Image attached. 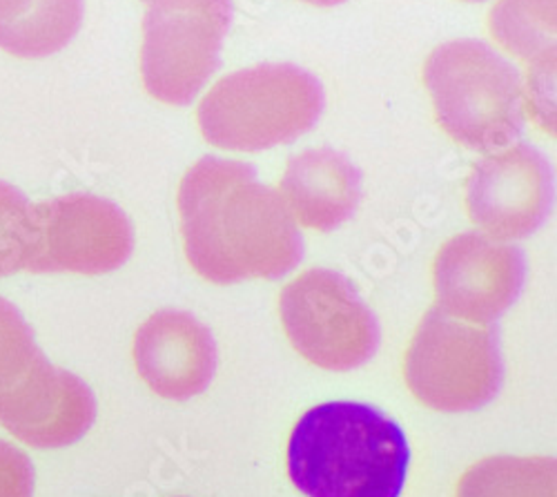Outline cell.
I'll list each match as a JSON object with an SVG mask.
<instances>
[{
    "mask_svg": "<svg viewBox=\"0 0 557 497\" xmlns=\"http://www.w3.org/2000/svg\"><path fill=\"white\" fill-rule=\"evenodd\" d=\"M282 199L306 228L331 233L346 223L361 201V172L333 148H319L288 161Z\"/></svg>",
    "mask_w": 557,
    "mask_h": 497,
    "instance_id": "cell-13",
    "label": "cell"
},
{
    "mask_svg": "<svg viewBox=\"0 0 557 497\" xmlns=\"http://www.w3.org/2000/svg\"><path fill=\"white\" fill-rule=\"evenodd\" d=\"M488 29L529 65L531 105L542 127L555 125V0H497Z\"/></svg>",
    "mask_w": 557,
    "mask_h": 497,
    "instance_id": "cell-14",
    "label": "cell"
},
{
    "mask_svg": "<svg viewBox=\"0 0 557 497\" xmlns=\"http://www.w3.org/2000/svg\"><path fill=\"white\" fill-rule=\"evenodd\" d=\"M34 464L21 448L0 439V497H34Z\"/></svg>",
    "mask_w": 557,
    "mask_h": 497,
    "instance_id": "cell-18",
    "label": "cell"
},
{
    "mask_svg": "<svg viewBox=\"0 0 557 497\" xmlns=\"http://www.w3.org/2000/svg\"><path fill=\"white\" fill-rule=\"evenodd\" d=\"M134 364L159 397L183 401L210 386L216 373V341L193 312L165 308L138 328Z\"/></svg>",
    "mask_w": 557,
    "mask_h": 497,
    "instance_id": "cell-12",
    "label": "cell"
},
{
    "mask_svg": "<svg viewBox=\"0 0 557 497\" xmlns=\"http://www.w3.org/2000/svg\"><path fill=\"white\" fill-rule=\"evenodd\" d=\"M278 312L295 350L323 371H355L375 357L382 341L375 312L335 270H306L282 290Z\"/></svg>",
    "mask_w": 557,
    "mask_h": 497,
    "instance_id": "cell-8",
    "label": "cell"
},
{
    "mask_svg": "<svg viewBox=\"0 0 557 497\" xmlns=\"http://www.w3.org/2000/svg\"><path fill=\"white\" fill-rule=\"evenodd\" d=\"M404 373L417 401L433 411L484 409L504 384L499 331L495 324L461 322L435 306L412 335Z\"/></svg>",
    "mask_w": 557,
    "mask_h": 497,
    "instance_id": "cell-6",
    "label": "cell"
},
{
    "mask_svg": "<svg viewBox=\"0 0 557 497\" xmlns=\"http://www.w3.org/2000/svg\"><path fill=\"white\" fill-rule=\"evenodd\" d=\"M326 108L323 85L293 63H263L223 76L203 97L197 119L208 144L261 152L295 144Z\"/></svg>",
    "mask_w": 557,
    "mask_h": 497,
    "instance_id": "cell-5",
    "label": "cell"
},
{
    "mask_svg": "<svg viewBox=\"0 0 557 497\" xmlns=\"http://www.w3.org/2000/svg\"><path fill=\"white\" fill-rule=\"evenodd\" d=\"M97 420V397L36 346L21 310L0 297V424L34 448H65Z\"/></svg>",
    "mask_w": 557,
    "mask_h": 497,
    "instance_id": "cell-4",
    "label": "cell"
},
{
    "mask_svg": "<svg viewBox=\"0 0 557 497\" xmlns=\"http://www.w3.org/2000/svg\"><path fill=\"white\" fill-rule=\"evenodd\" d=\"M85 0H0V50L18 59L61 52L83 25Z\"/></svg>",
    "mask_w": 557,
    "mask_h": 497,
    "instance_id": "cell-15",
    "label": "cell"
},
{
    "mask_svg": "<svg viewBox=\"0 0 557 497\" xmlns=\"http://www.w3.org/2000/svg\"><path fill=\"white\" fill-rule=\"evenodd\" d=\"M437 123L448 137L475 152L513 146L527 127L520 70L486 40L459 38L440 45L424 67Z\"/></svg>",
    "mask_w": 557,
    "mask_h": 497,
    "instance_id": "cell-3",
    "label": "cell"
},
{
    "mask_svg": "<svg viewBox=\"0 0 557 497\" xmlns=\"http://www.w3.org/2000/svg\"><path fill=\"white\" fill-rule=\"evenodd\" d=\"M555 201L550 161L529 144L508 146L480 161L467 184L471 221L497 241L527 239L548 219Z\"/></svg>",
    "mask_w": 557,
    "mask_h": 497,
    "instance_id": "cell-11",
    "label": "cell"
},
{
    "mask_svg": "<svg viewBox=\"0 0 557 497\" xmlns=\"http://www.w3.org/2000/svg\"><path fill=\"white\" fill-rule=\"evenodd\" d=\"M304 3H310V5H317V8H335V5L346 3V0H304Z\"/></svg>",
    "mask_w": 557,
    "mask_h": 497,
    "instance_id": "cell-19",
    "label": "cell"
},
{
    "mask_svg": "<svg viewBox=\"0 0 557 497\" xmlns=\"http://www.w3.org/2000/svg\"><path fill=\"white\" fill-rule=\"evenodd\" d=\"M433 282L440 310L461 322L488 326L520 299L527 257L520 246L484 233H461L440 248Z\"/></svg>",
    "mask_w": 557,
    "mask_h": 497,
    "instance_id": "cell-10",
    "label": "cell"
},
{
    "mask_svg": "<svg viewBox=\"0 0 557 497\" xmlns=\"http://www.w3.org/2000/svg\"><path fill=\"white\" fill-rule=\"evenodd\" d=\"M555 458L497 456L461 475L457 497H555Z\"/></svg>",
    "mask_w": 557,
    "mask_h": 497,
    "instance_id": "cell-16",
    "label": "cell"
},
{
    "mask_svg": "<svg viewBox=\"0 0 557 497\" xmlns=\"http://www.w3.org/2000/svg\"><path fill=\"white\" fill-rule=\"evenodd\" d=\"M232 0H148L141 74L148 95L165 105H193L221 67Z\"/></svg>",
    "mask_w": 557,
    "mask_h": 497,
    "instance_id": "cell-7",
    "label": "cell"
},
{
    "mask_svg": "<svg viewBox=\"0 0 557 497\" xmlns=\"http://www.w3.org/2000/svg\"><path fill=\"white\" fill-rule=\"evenodd\" d=\"M185 257L216 286L276 282L301 263L304 237L286 201L244 161L203 157L178 188Z\"/></svg>",
    "mask_w": 557,
    "mask_h": 497,
    "instance_id": "cell-1",
    "label": "cell"
},
{
    "mask_svg": "<svg viewBox=\"0 0 557 497\" xmlns=\"http://www.w3.org/2000/svg\"><path fill=\"white\" fill-rule=\"evenodd\" d=\"M467 3H484V0H467Z\"/></svg>",
    "mask_w": 557,
    "mask_h": 497,
    "instance_id": "cell-20",
    "label": "cell"
},
{
    "mask_svg": "<svg viewBox=\"0 0 557 497\" xmlns=\"http://www.w3.org/2000/svg\"><path fill=\"white\" fill-rule=\"evenodd\" d=\"M408 462L399 424L357 401L314 406L288 442V475L306 497H399Z\"/></svg>",
    "mask_w": 557,
    "mask_h": 497,
    "instance_id": "cell-2",
    "label": "cell"
},
{
    "mask_svg": "<svg viewBox=\"0 0 557 497\" xmlns=\"http://www.w3.org/2000/svg\"><path fill=\"white\" fill-rule=\"evenodd\" d=\"M132 250V221L116 203L95 195H65L34 206L25 270L106 275L121 268Z\"/></svg>",
    "mask_w": 557,
    "mask_h": 497,
    "instance_id": "cell-9",
    "label": "cell"
},
{
    "mask_svg": "<svg viewBox=\"0 0 557 497\" xmlns=\"http://www.w3.org/2000/svg\"><path fill=\"white\" fill-rule=\"evenodd\" d=\"M29 199L14 186L0 181V279L25 270L32 248Z\"/></svg>",
    "mask_w": 557,
    "mask_h": 497,
    "instance_id": "cell-17",
    "label": "cell"
}]
</instances>
